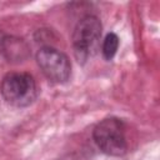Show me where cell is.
Here are the masks:
<instances>
[{
    "label": "cell",
    "mask_w": 160,
    "mask_h": 160,
    "mask_svg": "<svg viewBox=\"0 0 160 160\" xmlns=\"http://www.w3.org/2000/svg\"><path fill=\"white\" fill-rule=\"evenodd\" d=\"M102 25L98 16L85 15L75 25L71 42L76 60L81 64L86 62L96 54L100 46Z\"/></svg>",
    "instance_id": "6da1fadb"
},
{
    "label": "cell",
    "mask_w": 160,
    "mask_h": 160,
    "mask_svg": "<svg viewBox=\"0 0 160 160\" xmlns=\"http://www.w3.org/2000/svg\"><path fill=\"white\" fill-rule=\"evenodd\" d=\"M92 139L101 152L109 156H122L128 151L125 122L115 116L105 118L92 130Z\"/></svg>",
    "instance_id": "7a4b0ae2"
},
{
    "label": "cell",
    "mask_w": 160,
    "mask_h": 160,
    "mask_svg": "<svg viewBox=\"0 0 160 160\" xmlns=\"http://www.w3.org/2000/svg\"><path fill=\"white\" fill-rule=\"evenodd\" d=\"M4 100L15 108H26L38 98V85L29 72H8L0 84Z\"/></svg>",
    "instance_id": "3957f363"
},
{
    "label": "cell",
    "mask_w": 160,
    "mask_h": 160,
    "mask_svg": "<svg viewBox=\"0 0 160 160\" xmlns=\"http://www.w3.org/2000/svg\"><path fill=\"white\" fill-rule=\"evenodd\" d=\"M36 62L41 72L55 84H64L70 79L71 62L65 52L52 46H42L36 52Z\"/></svg>",
    "instance_id": "277c9868"
},
{
    "label": "cell",
    "mask_w": 160,
    "mask_h": 160,
    "mask_svg": "<svg viewBox=\"0 0 160 160\" xmlns=\"http://www.w3.org/2000/svg\"><path fill=\"white\" fill-rule=\"evenodd\" d=\"M0 54L9 62H21L29 58L30 51L22 39L0 32Z\"/></svg>",
    "instance_id": "5b68a950"
},
{
    "label": "cell",
    "mask_w": 160,
    "mask_h": 160,
    "mask_svg": "<svg viewBox=\"0 0 160 160\" xmlns=\"http://www.w3.org/2000/svg\"><path fill=\"white\" fill-rule=\"evenodd\" d=\"M119 42H120L119 36L115 32L106 34V36L101 44V54H102L105 60H111L115 56L118 48H119Z\"/></svg>",
    "instance_id": "8992f818"
}]
</instances>
